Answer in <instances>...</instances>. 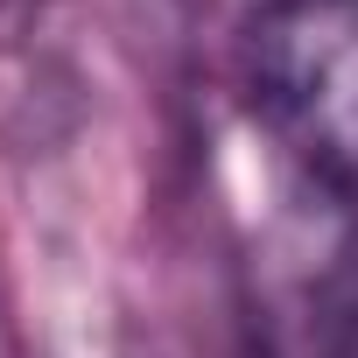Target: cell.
Returning <instances> with one entry per match:
<instances>
[]
</instances>
